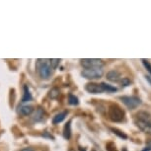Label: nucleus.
Returning <instances> with one entry per match:
<instances>
[{"label":"nucleus","mask_w":151,"mask_h":151,"mask_svg":"<svg viewBox=\"0 0 151 151\" xmlns=\"http://www.w3.org/2000/svg\"><path fill=\"white\" fill-rule=\"evenodd\" d=\"M45 116V111L42 108H38V109H36L35 113H34V115L32 116L33 121L38 122H41L42 121V119H44Z\"/></svg>","instance_id":"obj_10"},{"label":"nucleus","mask_w":151,"mask_h":151,"mask_svg":"<svg viewBox=\"0 0 151 151\" xmlns=\"http://www.w3.org/2000/svg\"><path fill=\"white\" fill-rule=\"evenodd\" d=\"M122 85L124 87L125 86H129V85H130V80L129 78H122Z\"/></svg>","instance_id":"obj_21"},{"label":"nucleus","mask_w":151,"mask_h":151,"mask_svg":"<svg viewBox=\"0 0 151 151\" xmlns=\"http://www.w3.org/2000/svg\"><path fill=\"white\" fill-rule=\"evenodd\" d=\"M107 79L111 82H119L121 80V73L116 70H111L107 73Z\"/></svg>","instance_id":"obj_8"},{"label":"nucleus","mask_w":151,"mask_h":151,"mask_svg":"<svg viewBox=\"0 0 151 151\" xmlns=\"http://www.w3.org/2000/svg\"><path fill=\"white\" fill-rule=\"evenodd\" d=\"M85 89H86L87 92H89L91 94H100V93L105 92L102 84H97V83H94V82L86 84Z\"/></svg>","instance_id":"obj_7"},{"label":"nucleus","mask_w":151,"mask_h":151,"mask_svg":"<svg viewBox=\"0 0 151 151\" xmlns=\"http://www.w3.org/2000/svg\"><path fill=\"white\" fill-rule=\"evenodd\" d=\"M81 65L85 69H93V68H102L104 66V61L98 58H84L80 60Z\"/></svg>","instance_id":"obj_3"},{"label":"nucleus","mask_w":151,"mask_h":151,"mask_svg":"<svg viewBox=\"0 0 151 151\" xmlns=\"http://www.w3.org/2000/svg\"><path fill=\"white\" fill-rule=\"evenodd\" d=\"M142 63H143V65H144V67L146 68L147 69V71L149 72L150 74H151V63L148 60H146V59H142Z\"/></svg>","instance_id":"obj_19"},{"label":"nucleus","mask_w":151,"mask_h":151,"mask_svg":"<svg viewBox=\"0 0 151 151\" xmlns=\"http://www.w3.org/2000/svg\"><path fill=\"white\" fill-rule=\"evenodd\" d=\"M59 62H60V59H58V58H52V59H50V66H52V69H55L56 67L58 66Z\"/></svg>","instance_id":"obj_18"},{"label":"nucleus","mask_w":151,"mask_h":151,"mask_svg":"<svg viewBox=\"0 0 151 151\" xmlns=\"http://www.w3.org/2000/svg\"><path fill=\"white\" fill-rule=\"evenodd\" d=\"M36 67L38 74L42 79H48L52 73L50 59H38L36 62Z\"/></svg>","instance_id":"obj_1"},{"label":"nucleus","mask_w":151,"mask_h":151,"mask_svg":"<svg viewBox=\"0 0 151 151\" xmlns=\"http://www.w3.org/2000/svg\"><path fill=\"white\" fill-rule=\"evenodd\" d=\"M106 148H107V151H118L116 148V145L113 143V142H109L107 145H106Z\"/></svg>","instance_id":"obj_20"},{"label":"nucleus","mask_w":151,"mask_h":151,"mask_svg":"<svg viewBox=\"0 0 151 151\" xmlns=\"http://www.w3.org/2000/svg\"><path fill=\"white\" fill-rule=\"evenodd\" d=\"M101 84H102V86H103L104 90L107 91V92H116V88L112 86V85H109L107 83H101Z\"/></svg>","instance_id":"obj_17"},{"label":"nucleus","mask_w":151,"mask_h":151,"mask_svg":"<svg viewBox=\"0 0 151 151\" xmlns=\"http://www.w3.org/2000/svg\"><path fill=\"white\" fill-rule=\"evenodd\" d=\"M32 99H33V97L31 95L29 88H28V86H24V96H23V98H22V102L25 103V102L31 101Z\"/></svg>","instance_id":"obj_13"},{"label":"nucleus","mask_w":151,"mask_h":151,"mask_svg":"<svg viewBox=\"0 0 151 151\" xmlns=\"http://www.w3.org/2000/svg\"><path fill=\"white\" fill-rule=\"evenodd\" d=\"M79 151H86V148H83V147H79Z\"/></svg>","instance_id":"obj_24"},{"label":"nucleus","mask_w":151,"mask_h":151,"mask_svg":"<svg viewBox=\"0 0 151 151\" xmlns=\"http://www.w3.org/2000/svg\"><path fill=\"white\" fill-rule=\"evenodd\" d=\"M48 96L52 99H56L59 96V90L58 88H52V89L50 91V93H48Z\"/></svg>","instance_id":"obj_16"},{"label":"nucleus","mask_w":151,"mask_h":151,"mask_svg":"<svg viewBox=\"0 0 151 151\" xmlns=\"http://www.w3.org/2000/svg\"><path fill=\"white\" fill-rule=\"evenodd\" d=\"M134 122L139 129L145 132L146 134L151 135V121H144V119H135Z\"/></svg>","instance_id":"obj_6"},{"label":"nucleus","mask_w":151,"mask_h":151,"mask_svg":"<svg viewBox=\"0 0 151 151\" xmlns=\"http://www.w3.org/2000/svg\"><path fill=\"white\" fill-rule=\"evenodd\" d=\"M33 107L31 105H23L18 108V113L21 114L22 116H29L33 113Z\"/></svg>","instance_id":"obj_9"},{"label":"nucleus","mask_w":151,"mask_h":151,"mask_svg":"<svg viewBox=\"0 0 151 151\" xmlns=\"http://www.w3.org/2000/svg\"><path fill=\"white\" fill-rule=\"evenodd\" d=\"M68 103H69L70 105H73V106H77V105L79 104V100L76 96L70 94V95L68 96Z\"/></svg>","instance_id":"obj_14"},{"label":"nucleus","mask_w":151,"mask_h":151,"mask_svg":"<svg viewBox=\"0 0 151 151\" xmlns=\"http://www.w3.org/2000/svg\"><path fill=\"white\" fill-rule=\"evenodd\" d=\"M104 71L102 68H93V69H84L81 72V75L84 78L90 79V80H96L103 76Z\"/></svg>","instance_id":"obj_4"},{"label":"nucleus","mask_w":151,"mask_h":151,"mask_svg":"<svg viewBox=\"0 0 151 151\" xmlns=\"http://www.w3.org/2000/svg\"><path fill=\"white\" fill-rule=\"evenodd\" d=\"M146 147L149 149V151H151V140H148L146 143Z\"/></svg>","instance_id":"obj_22"},{"label":"nucleus","mask_w":151,"mask_h":151,"mask_svg":"<svg viewBox=\"0 0 151 151\" xmlns=\"http://www.w3.org/2000/svg\"><path fill=\"white\" fill-rule=\"evenodd\" d=\"M91 151H96L95 149H92V150H91Z\"/></svg>","instance_id":"obj_27"},{"label":"nucleus","mask_w":151,"mask_h":151,"mask_svg":"<svg viewBox=\"0 0 151 151\" xmlns=\"http://www.w3.org/2000/svg\"><path fill=\"white\" fill-rule=\"evenodd\" d=\"M111 130L115 133L116 135H118L119 138H122V139H127V135L125 134L124 132H122V130H119V129H111Z\"/></svg>","instance_id":"obj_15"},{"label":"nucleus","mask_w":151,"mask_h":151,"mask_svg":"<svg viewBox=\"0 0 151 151\" xmlns=\"http://www.w3.org/2000/svg\"><path fill=\"white\" fill-rule=\"evenodd\" d=\"M142 151H149V149H148V148H147V147H145V148H144V149H143V150H142Z\"/></svg>","instance_id":"obj_25"},{"label":"nucleus","mask_w":151,"mask_h":151,"mask_svg":"<svg viewBox=\"0 0 151 151\" xmlns=\"http://www.w3.org/2000/svg\"><path fill=\"white\" fill-rule=\"evenodd\" d=\"M63 136L65 139H69L71 137V121H69L65 124L63 129Z\"/></svg>","instance_id":"obj_12"},{"label":"nucleus","mask_w":151,"mask_h":151,"mask_svg":"<svg viewBox=\"0 0 151 151\" xmlns=\"http://www.w3.org/2000/svg\"><path fill=\"white\" fill-rule=\"evenodd\" d=\"M68 151H75V149H73V148H70V149L68 150Z\"/></svg>","instance_id":"obj_26"},{"label":"nucleus","mask_w":151,"mask_h":151,"mask_svg":"<svg viewBox=\"0 0 151 151\" xmlns=\"http://www.w3.org/2000/svg\"><path fill=\"white\" fill-rule=\"evenodd\" d=\"M67 114H68L67 111H64V112H61V113L58 114V115H55L52 119V124H58L59 122H61L62 121H64V119L66 118Z\"/></svg>","instance_id":"obj_11"},{"label":"nucleus","mask_w":151,"mask_h":151,"mask_svg":"<svg viewBox=\"0 0 151 151\" xmlns=\"http://www.w3.org/2000/svg\"><path fill=\"white\" fill-rule=\"evenodd\" d=\"M21 151H34V149H32V148H23Z\"/></svg>","instance_id":"obj_23"},{"label":"nucleus","mask_w":151,"mask_h":151,"mask_svg":"<svg viewBox=\"0 0 151 151\" xmlns=\"http://www.w3.org/2000/svg\"><path fill=\"white\" fill-rule=\"evenodd\" d=\"M121 100L122 103L130 110L135 109V108L141 105V100L136 96H122Z\"/></svg>","instance_id":"obj_5"},{"label":"nucleus","mask_w":151,"mask_h":151,"mask_svg":"<svg viewBox=\"0 0 151 151\" xmlns=\"http://www.w3.org/2000/svg\"><path fill=\"white\" fill-rule=\"evenodd\" d=\"M108 116L113 122H119L124 119V111L118 105H112L108 110Z\"/></svg>","instance_id":"obj_2"}]
</instances>
